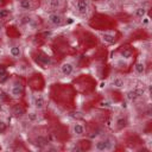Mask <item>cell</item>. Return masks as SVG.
I'll use <instances>...</instances> for the list:
<instances>
[{"instance_id":"cell-2","label":"cell","mask_w":152,"mask_h":152,"mask_svg":"<svg viewBox=\"0 0 152 152\" xmlns=\"http://www.w3.org/2000/svg\"><path fill=\"white\" fill-rule=\"evenodd\" d=\"M46 20L50 25L52 26H61L63 25L64 23V17L61 14V13H57V12H52L50 13L48 17H46Z\"/></svg>"},{"instance_id":"cell-3","label":"cell","mask_w":152,"mask_h":152,"mask_svg":"<svg viewBox=\"0 0 152 152\" xmlns=\"http://www.w3.org/2000/svg\"><path fill=\"white\" fill-rule=\"evenodd\" d=\"M75 10L81 15H86L89 12V1L88 0H75Z\"/></svg>"},{"instance_id":"cell-8","label":"cell","mask_w":152,"mask_h":152,"mask_svg":"<svg viewBox=\"0 0 152 152\" xmlns=\"http://www.w3.org/2000/svg\"><path fill=\"white\" fill-rule=\"evenodd\" d=\"M10 55H11L13 58H19V57L21 56V49H20V46H18V45L11 46V49H10Z\"/></svg>"},{"instance_id":"cell-7","label":"cell","mask_w":152,"mask_h":152,"mask_svg":"<svg viewBox=\"0 0 152 152\" xmlns=\"http://www.w3.org/2000/svg\"><path fill=\"white\" fill-rule=\"evenodd\" d=\"M19 8L23 10V11H31L32 10V1L31 0H20L19 4H18Z\"/></svg>"},{"instance_id":"cell-10","label":"cell","mask_w":152,"mask_h":152,"mask_svg":"<svg viewBox=\"0 0 152 152\" xmlns=\"http://www.w3.org/2000/svg\"><path fill=\"white\" fill-rule=\"evenodd\" d=\"M134 71H135L137 74H139V75H142V74L145 72V64H144L142 62L135 63V65H134Z\"/></svg>"},{"instance_id":"cell-14","label":"cell","mask_w":152,"mask_h":152,"mask_svg":"<svg viewBox=\"0 0 152 152\" xmlns=\"http://www.w3.org/2000/svg\"><path fill=\"white\" fill-rule=\"evenodd\" d=\"M126 99H127V100H129V101H134V100H137V99H138V96H137L135 91L132 89V90L127 91V94H126Z\"/></svg>"},{"instance_id":"cell-11","label":"cell","mask_w":152,"mask_h":152,"mask_svg":"<svg viewBox=\"0 0 152 152\" xmlns=\"http://www.w3.org/2000/svg\"><path fill=\"white\" fill-rule=\"evenodd\" d=\"M112 86L115 87V88H122V87L125 86V82H124V80L120 78V77H114V78L112 80Z\"/></svg>"},{"instance_id":"cell-16","label":"cell","mask_w":152,"mask_h":152,"mask_svg":"<svg viewBox=\"0 0 152 152\" xmlns=\"http://www.w3.org/2000/svg\"><path fill=\"white\" fill-rule=\"evenodd\" d=\"M103 40L107 42V43H114V36H113V34H107V33H104V34H103Z\"/></svg>"},{"instance_id":"cell-19","label":"cell","mask_w":152,"mask_h":152,"mask_svg":"<svg viewBox=\"0 0 152 152\" xmlns=\"http://www.w3.org/2000/svg\"><path fill=\"white\" fill-rule=\"evenodd\" d=\"M144 24H148V18L144 17Z\"/></svg>"},{"instance_id":"cell-9","label":"cell","mask_w":152,"mask_h":152,"mask_svg":"<svg viewBox=\"0 0 152 152\" xmlns=\"http://www.w3.org/2000/svg\"><path fill=\"white\" fill-rule=\"evenodd\" d=\"M21 91H23V90H21V86L14 84V86L12 87V89H11V95L14 96V97H18V96H20Z\"/></svg>"},{"instance_id":"cell-20","label":"cell","mask_w":152,"mask_h":152,"mask_svg":"<svg viewBox=\"0 0 152 152\" xmlns=\"http://www.w3.org/2000/svg\"><path fill=\"white\" fill-rule=\"evenodd\" d=\"M1 28H2V27H1V25H0V33H1Z\"/></svg>"},{"instance_id":"cell-4","label":"cell","mask_w":152,"mask_h":152,"mask_svg":"<svg viewBox=\"0 0 152 152\" xmlns=\"http://www.w3.org/2000/svg\"><path fill=\"white\" fill-rule=\"evenodd\" d=\"M74 70H75V66H74V64L70 63V62H65V63H63L62 66H61V72H62L64 76L71 75V74L74 72Z\"/></svg>"},{"instance_id":"cell-6","label":"cell","mask_w":152,"mask_h":152,"mask_svg":"<svg viewBox=\"0 0 152 152\" xmlns=\"http://www.w3.org/2000/svg\"><path fill=\"white\" fill-rule=\"evenodd\" d=\"M72 133L75 134V135H83L84 134V126L82 125V124H80V122H76V124H74L72 125Z\"/></svg>"},{"instance_id":"cell-5","label":"cell","mask_w":152,"mask_h":152,"mask_svg":"<svg viewBox=\"0 0 152 152\" xmlns=\"http://www.w3.org/2000/svg\"><path fill=\"white\" fill-rule=\"evenodd\" d=\"M33 104L37 109H43L45 106V100L42 95H34L33 97Z\"/></svg>"},{"instance_id":"cell-12","label":"cell","mask_w":152,"mask_h":152,"mask_svg":"<svg viewBox=\"0 0 152 152\" xmlns=\"http://www.w3.org/2000/svg\"><path fill=\"white\" fill-rule=\"evenodd\" d=\"M48 6L52 10H57L62 6V1L61 0H49L48 1Z\"/></svg>"},{"instance_id":"cell-13","label":"cell","mask_w":152,"mask_h":152,"mask_svg":"<svg viewBox=\"0 0 152 152\" xmlns=\"http://www.w3.org/2000/svg\"><path fill=\"white\" fill-rule=\"evenodd\" d=\"M134 15L138 18H144L146 15V8L145 7H137L134 10Z\"/></svg>"},{"instance_id":"cell-17","label":"cell","mask_w":152,"mask_h":152,"mask_svg":"<svg viewBox=\"0 0 152 152\" xmlns=\"http://www.w3.org/2000/svg\"><path fill=\"white\" fill-rule=\"evenodd\" d=\"M10 14V11L6 10V8H1L0 10V19H5L6 17H8Z\"/></svg>"},{"instance_id":"cell-18","label":"cell","mask_w":152,"mask_h":152,"mask_svg":"<svg viewBox=\"0 0 152 152\" xmlns=\"http://www.w3.org/2000/svg\"><path fill=\"white\" fill-rule=\"evenodd\" d=\"M28 118H30V120H36L37 116H36L34 113H30V114H28Z\"/></svg>"},{"instance_id":"cell-15","label":"cell","mask_w":152,"mask_h":152,"mask_svg":"<svg viewBox=\"0 0 152 152\" xmlns=\"http://www.w3.org/2000/svg\"><path fill=\"white\" fill-rule=\"evenodd\" d=\"M13 114H14L15 116H21V115L24 114V109H23L20 106H15V107L13 108Z\"/></svg>"},{"instance_id":"cell-1","label":"cell","mask_w":152,"mask_h":152,"mask_svg":"<svg viewBox=\"0 0 152 152\" xmlns=\"http://www.w3.org/2000/svg\"><path fill=\"white\" fill-rule=\"evenodd\" d=\"M114 140L112 138H106V139H102L97 142H95V150L97 151H108V150H112L113 145H114Z\"/></svg>"}]
</instances>
